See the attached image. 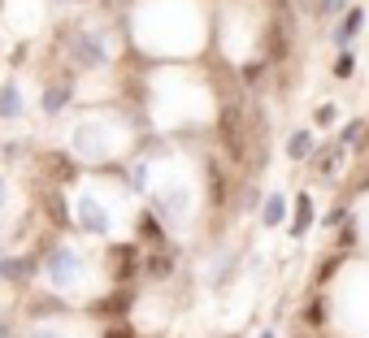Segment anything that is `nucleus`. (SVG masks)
Masks as SVG:
<instances>
[{
    "label": "nucleus",
    "instance_id": "7",
    "mask_svg": "<svg viewBox=\"0 0 369 338\" xmlns=\"http://www.w3.org/2000/svg\"><path fill=\"white\" fill-rule=\"evenodd\" d=\"M74 100V78H57V83H48L44 96H39V108L48 113V118H57V113Z\"/></svg>",
    "mask_w": 369,
    "mask_h": 338
},
{
    "label": "nucleus",
    "instance_id": "4",
    "mask_svg": "<svg viewBox=\"0 0 369 338\" xmlns=\"http://www.w3.org/2000/svg\"><path fill=\"white\" fill-rule=\"evenodd\" d=\"M139 247H131V243H113L109 252H104V269H109V277L118 282V287H126V282L139 273Z\"/></svg>",
    "mask_w": 369,
    "mask_h": 338
},
{
    "label": "nucleus",
    "instance_id": "28",
    "mask_svg": "<svg viewBox=\"0 0 369 338\" xmlns=\"http://www.w3.org/2000/svg\"><path fill=\"white\" fill-rule=\"evenodd\" d=\"M318 122H322V126L335 122V104H322V108H318Z\"/></svg>",
    "mask_w": 369,
    "mask_h": 338
},
{
    "label": "nucleus",
    "instance_id": "29",
    "mask_svg": "<svg viewBox=\"0 0 369 338\" xmlns=\"http://www.w3.org/2000/svg\"><path fill=\"white\" fill-rule=\"evenodd\" d=\"M0 338H14V325H9L5 317H0Z\"/></svg>",
    "mask_w": 369,
    "mask_h": 338
},
{
    "label": "nucleus",
    "instance_id": "17",
    "mask_svg": "<svg viewBox=\"0 0 369 338\" xmlns=\"http://www.w3.org/2000/svg\"><path fill=\"white\" fill-rule=\"evenodd\" d=\"M283 217H287V200L274 191V195L266 200V208H261V221H266V225H283Z\"/></svg>",
    "mask_w": 369,
    "mask_h": 338
},
{
    "label": "nucleus",
    "instance_id": "21",
    "mask_svg": "<svg viewBox=\"0 0 369 338\" xmlns=\"http://www.w3.org/2000/svg\"><path fill=\"white\" fill-rule=\"evenodd\" d=\"M261 74H266V61H248V66L239 70V78H243L248 87H256V83H261Z\"/></svg>",
    "mask_w": 369,
    "mask_h": 338
},
{
    "label": "nucleus",
    "instance_id": "30",
    "mask_svg": "<svg viewBox=\"0 0 369 338\" xmlns=\"http://www.w3.org/2000/svg\"><path fill=\"white\" fill-rule=\"evenodd\" d=\"M5 200H9V183L0 178V208H5Z\"/></svg>",
    "mask_w": 369,
    "mask_h": 338
},
{
    "label": "nucleus",
    "instance_id": "16",
    "mask_svg": "<svg viewBox=\"0 0 369 338\" xmlns=\"http://www.w3.org/2000/svg\"><path fill=\"white\" fill-rule=\"evenodd\" d=\"M308 225H313V200H308V195H300V200H295V221H291V235L300 239V235L308 230Z\"/></svg>",
    "mask_w": 369,
    "mask_h": 338
},
{
    "label": "nucleus",
    "instance_id": "1",
    "mask_svg": "<svg viewBox=\"0 0 369 338\" xmlns=\"http://www.w3.org/2000/svg\"><path fill=\"white\" fill-rule=\"evenodd\" d=\"M44 273H48V282H52L57 295H70V291L83 287L87 260H83V252L74 243H57V247H48V256H44Z\"/></svg>",
    "mask_w": 369,
    "mask_h": 338
},
{
    "label": "nucleus",
    "instance_id": "5",
    "mask_svg": "<svg viewBox=\"0 0 369 338\" xmlns=\"http://www.w3.org/2000/svg\"><path fill=\"white\" fill-rule=\"evenodd\" d=\"M39 273V256H0V282L5 287H31Z\"/></svg>",
    "mask_w": 369,
    "mask_h": 338
},
{
    "label": "nucleus",
    "instance_id": "22",
    "mask_svg": "<svg viewBox=\"0 0 369 338\" xmlns=\"http://www.w3.org/2000/svg\"><path fill=\"white\" fill-rule=\"evenodd\" d=\"M100 338H139V334H135V325H126V321H109V329H104Z\"/></svg>",
    "mask_w": 369,
    "mask_h": 338
},
{
    "label": "nucleus",
    "instance_id": "26",
    "mask_svg": "<svg viewBox=\"0 0 369 338\" xmlns=\"http://www.w3.org/2000/svg\"><path fill=\"white\" fill-rule=\"evenodd\" d=\"M343 14V0H318V18H335Z\"/></svg>",
    "mask_w": 369,
    "mask_h": 338
},
{
    "label": "nucleus",
    "instance_id": "10",
    "mask_svg": "<svg viewBox=\"0 0 369 338\" xmlns=\"http://www.w3.org/2000/svg\"><path fill=\"white\" fill-rule=\"evenodd\" d=\"M360 26H365V9H343V18H339V26H335V43L348 52V43L360 35Z\"/></svg>",
    "mask_w": 369,
    "mask_h": 338
},
{
    "label": "nucleus",
    "instance_id": "18",
    "mask_svg": "<svg viewBox=\"0 0 369 338\" xmlns=\"http://www.w3.org/2000/svg\"><path fill=\"white\" fill-rule=\"evenodd\" d=\"M308 152H313V135H308V130H295L291 143H287V156H291V160H304Z\"/></svg>",
    "mask_w": 369,
    "mask_h": 338
},
{
    "label": "nucleus",
    "instance_id": "19",
    "mask_svg": "<svg viewBox=\"0 0 369 338\" xmlns=\"http://www.w3.org/2000/svg\"><path fill=\"white\" fill-rule=\"evenodd\" d=\"M148 178H152V174H148V165L135 160V165H131V174H126V183H131L135 191H148Z\"/></svg>",
    "mask_w": 369,
    "mask_h": 338
},
{
    "label": "nucleus",
    "instance_id": "25",
    "mask_svg": "<svg viewBox=\"0 0 369 338\" xmlns=\"http://www.w3.org/2000/svg\"><path fill=\"white\" fill-rule=\"evenodd\" d=\"M352 243H356V221L348 217V221H343V235H339V252H348Z\"/></svg>",
    "mask_w": 369,
    "mask_h": 338
},
{
    "label": "nucleus",
    "instance_id": "24",
    "mask_svg": "<svg viewBox=\"0 0 369 338\" xmlns=\"http://www.w3.org/2000/svg\"><path fill=\"white\" fill-rule=\"evenodd\" d=\"M339 265H343V252H335V256H330V260H326V265L318 269V287H322V282H330V273H335Z\"/></svg>",
    "mask_w": 369,
    "mask_h": 338
},
{
    "label": "nucleus",
    "instance_id": "15",
    "mask_svg": "<svg viewBox=\"0 0 369 338\" xmlns=\"http://www.w3.org/2000/svg\"><path fill=\"white\" fill-rule=\"evenodd\" d=\"M139 269H143L148 277H170V269H174V256H148V252H143Z\"/></svg>",
    "mask_w": 369,
    "mask_h": 338
},
{
    "label": "nucleus",
    "instance_id": "32",
    "mask_svg": "<svg viewBox=\"0 0 369 338\" xmlns=\"http://www.w3.org/2000/svg\"><path fill=\"white\" fill-rule=\"evenodd\" d=\"M0 256H5V239H0Z\"/></svg>",
    "mask_w": 369,
    "mask_h": 338
},
{
    "label": "nucleus",
    "instance_id": "8",
    "mask_svg": "<svg viewBox=\"0 0 369 338\" xmlns=\"http://www.w3.org/2000/svg\"><path fill=\"white\" fill-rule=\"evenodd\" d=\"M39 165L52 174V183H74V178H79V160H74V156H66V152H44V156H39Z\"/></svg>",
    "mask_w": 369,
    "mask_h": 338
},
{
    "label": "nucleus",
    "instance_id": "9",
    "mask_svg": "<svg viewBox=\"0 0 369 338\" xmlns=\"http://www.w3.org/2000/svg\"><path fill=\"white\" fill-rule=\"evenodd\" d=\"M135 304V291L131 287H118L113 295H104L100 304H96V312L100 317H109V321H126V308Z\"/></svg>",
    "mask_w": 369,
    "mask_h": 338
},
{
    "label": "nucleus",
    "instance_id": "20",
    "mask_svg": "<svg viewBox=\"0 0 369 338\" xmlns=\"http://www.w3.org/2000/svg\"><path fill=\"white\" fill-rule=\"evenodd\" d=\"M356 74V56L352 52H339V61H335V78H352Z\"/></svg>",
    "mask_w": 369,
    "mask_h": 338
},
{
    "label": "nucleus",
    "instance_id": "3",
    "mask_svg": "<svg viewBox=\"0 0 369 338\" xmlns=\"http://www.w3.org/2000/svg\"><path fill=\"white\" fill-rule=\"evenodd\" d=\"M70 61L79 70H100V66H109V43H104V35L96 31H79L70 39Z\"/></svg>",
    "mask_w": 369,
    "mask_h": 338
},
{
    "label": "nucleus",
    "instance_id": "31",
    "mask_svg": "<svg viewBox=\"0 0 369 338\" xmlns=\"http://www.w3.org/2000/svg\"><path fill=\"white\" fill-rule=\"evenodd\" d=\"M261 338H274V329H266V334H261Z\"/></svg>",
    "mask_w": 369,
    "mask_h": 338
},
{
    "label": "nucleus",
    "instance_id": "23",
    "mask_svg": "<svg viewBox=\"0 0 369 338\" xmlns=\"http://www.w3.org/2000/svg\"><path fill=\"white\" fill-rule=\"evenodd\" d=\"M360 135H365V122H360V118H356V122H348V126H343V130H339V148H343V143H356V139H360Z\"/></svg>",
    "mask_w": 369,
    "mask_h": 338
},
{
    "label": "nucleus",
    "instance_id": "6",
    "mask_svg": "<svg viewBox=\"0 0 369 338\" xmlns=\"http://www.w3.org/2000/svg\"><path fill=\"white\" fill-rule=\"evenodd\" d=\"M79 225L87 235H109L113 230V217H109V208H104L96 195H83L79 200Z\"/></svg>",
    "mask_w": 369,
    "mask_h": 338
},
{
    "label": "nucleus",
    "instance_id": "12",
    "mask_svg": "<svg viewBox=\"0 0 369 338\" xmlns=\"http://www.w3.org/2000/svg\"><path fill=\"white\" fill-rule=\"evenodd\" d=\"M135 235H139L143 243H166V225H161V217H156V212H139Z\"/></svg>",
    "mask_w": 369,
    "mask_h": 338
},
{
    "label": "nucleus",
    "instance_id": "2",
    "mask_svg": "<svg viewBox=\"0 0 369 338\" xmlns=\"http://www.w3.org/2000/svg\"><path fill=\"white\" fill-rule=\"evenodd\" d=\"M218 143L226 148V156L235 160V165H243L248 160V113H239L235 104H226L222 113H218Z\"/></svg>",
    "mask_w": 369,
    "mask_h": 338
},
{
    "label": "nucleus",
    "instance_id": "27",
    "mask_svg": "<svg viewBox=\"0 0 369 338\" xmlns=\"http://www.w3.org/2000/svg\"><path fill=\"white\" fill-rule=\"evenodd\" d=\"M26 338H70V334H61V329H52V325H35Z\"/></svg>",
    "mask_w": 369,
    "mask_h": 338
},
{
    "label": "nucleus",
    "instance_id": "14",
    "mask_svg": "<svg viewBox=\"0 0 369 338\" xmlns=\"http://www.w3.org/2000/svg\"><path fill=\"white\" fill-rule=\"evenodd\" d=\"M326 321H330V299H326V295L308 299V308H304V325H308V329H326Z\"/></svg>",
    "mask_w": 369,
    "mask_h": 338
},
{
    "label": "nucleus",
    "instance_id": "11",
    "mask_svg": "<svg viewBox=\"0 0 369 338\" xmlns=\"http://www.w3.org/2000/svg\"><path fill=\"white\" fill-rule=\"evenodd\" d=\"M204 178H208V200L222 208V204H226V195H231V183H226V174H222V165H218V160H208Z\"/></svg>",
    "mask_w": 369,
    "mask_h": 338
},
{
    "label": "nucleus",
    "instance_id": "13",
    "mask_svg": "<svg viewBox=\"0 0 369 338\" xmlns=\"http://www.w3.org/2000/svg\"><path fill=\"white\" fill-rule=\"evenodd\" d=\"M0 118H22V91L14 78H5V87H0Z\"/></svg>",
    "mask_w": 369,
    "mask_h": 338
}]
</instances>
